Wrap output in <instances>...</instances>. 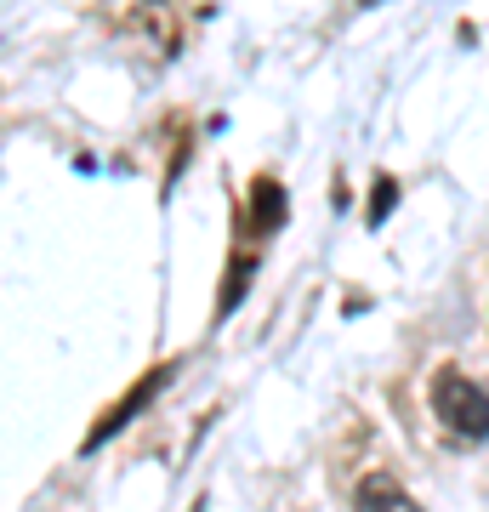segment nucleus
Instances as JSON below:
<instances>
[{
  "instance_id": "obj_1",
  "label": "nucleus",
  "mask_w": 489,
  "mask_h": 512,
  "mask_svg": "<svg viewBox=\"0 0 489 512\" xmlns=\"http://www.w3.org/2000/svg\"><path fill=\"white\" fill-rule=\"evenodd\" d=\"M433 410L444 421V433L455 444H478L489 439V393L478 382H467L461 370H444L433 382Z\"/></svg>"
},
{
  "instance_id": "obj_2",
  "label": "nucleus",
  "mask_w": 489,
  "mask_h": 512,
  "mask_svg": "<svg viewBox=\"0 0 489 512\" xmlns=\"http://www.w3.org/2000/svg\"><path fill=\"white\" fill-rule=\"evenodd\" d=\"M353 501H359V512H421V501L404 490L399 478H381V473H376V478H364Z\"/></svg>"
},
{
  "instance_id": "obj_3",
  "label": "nucleus",
  "mask_w": 489,
  "mask_h": 512,
  "mask_svg": "<svg viewBox=\"0 0 489 512\" xmlns=\"http://www.w3.org/2000/svg\"><path fill=\"white\" fill-rule=\"evenodd\" d=\"M290 200H285V188L273 183V177H256L251 183V217H245V228H256V234H273L279 222H285Z\"/></svg>"
},
{
  "instance_id": "obj_4",
  "label": "nucleus",
  "mask_w": 489,
  "mask_h": 512,
  "mask_svg": "<svg viewBox=\"0 0 489 512\" xmlns=\"http://www.w3.org/2000/svg\"><path fill=\"white\" fill-rule=\"evenodd\" d=\"M393 200H399V183H393V177H381L376 194H370V222L387 217V211H393Z\"/></svg>"
}]
</instances>
